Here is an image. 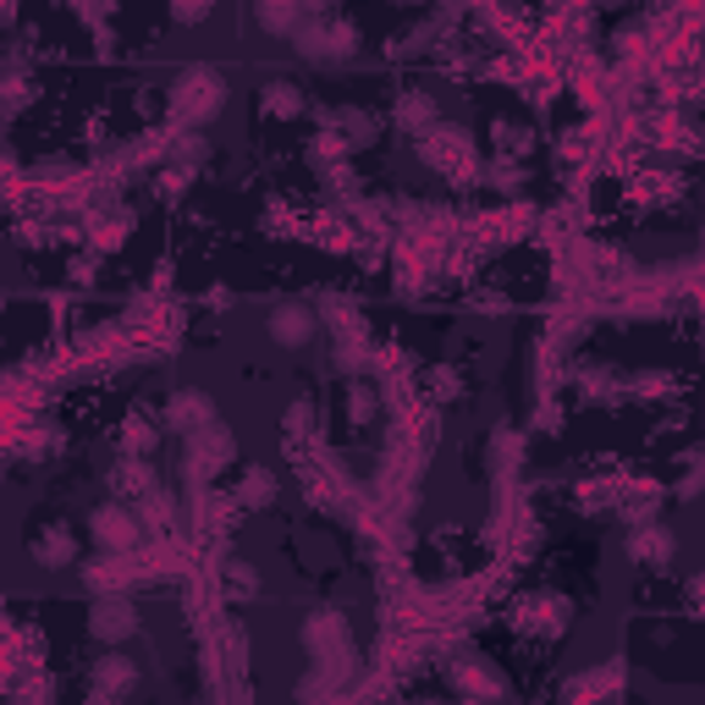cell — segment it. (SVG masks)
<instances>
[{"label": "cell", "mask_w": 705, "mask_h": 705, "mask_svg": "<svg viewBox=\"0 0 705 705\" xmlns=\"http://www.w3.org/2000/svg\"><path fill=\"white\" fill-rule=\"evenodd\" d=\"M314 331H320V320H314V309H303V303H282V309L271 314V336H276L282 348H309Z\"/></svg>", "instance_id": "8992f818"}, {"label": "cell", "mask_w": 705, "mask_h": 705, "mask_svg": "<svg viewBox=\"0 0 705 705\" xmlns=\"http://www.w3.org/2000/svg\"><path fill=\"white\" fill-rule=\"evenodd\" d=\"M392 117H397V133L424 139V133L435 128V100H430V94H403V100L392 105Z\"/></svg>", "instance_id": "9c48e42d"}, {"label": "cell", "mask_w": 705, "mask_h": 705, "mask_svg": "<svg viewBox=\"0 0 705 705\" xmlns=\"http://www.w3.org/2000/svg\"><path fill=\"white\" fill-rule=\"evenodd\" d=\"M210 420H215V409H210V397H199V392H177V397L165 403V424H171L177 435H193V430H204Z\"/></svg>", "instance_id": "52a82bcc"}, {"label": "cell", "mask_w": 705, "mask_h": 705, "mask_svg": "<svg viewBox=\"0 0 705 705\" xmlns=\"http://www.w3.org/2000/svg\"><path fill=\"white\" fill-rule=\"evenodd\" d=\"M33 557H39L44 567L72 563V535H67V530H50V535H39V541H33Z\"/></svg>", "instance_id": "9a60e30c"}, {"label": "cell", "mask_w": 705, "mask_h": 705, "mask_svg": "<svg viewBox=\"0 0 705 705\" xmlns=\"http://www.w3.org/2000/svg\"><path fill=\"white\" fill-rule=\"evenodd\" d=\"M122 446H128L133 457H149V452H154V424L143 420V414H128V424H122Z\"/></svg>", "instance_id": "2e32d148"}, {"label": "cell", "mask_w": 705, "mask_h": 705, "mask_svg": "<svg viewBox=\"0 0 705 705\" xmlns=\"http://www.w3.org/2000/svg\"><path fill=\"white\" fill-rule=\"evenodd\" d=\"M254 17H260V28H271V33H292V28L303 22V0H260Z\"/></svg>", "instance_id": "7c38bea8"}, {"label": "cell", "mask_w": 705, "mask_h": 705, "mask_svg": "<svg viewBox=\"0 0 705 705\" xmlns=\"http://www.w3.org/2000/svg\"><path fill=\"white\" fill-rule=\"evenodd\" d=\"M215 105H221V78L204 72V67H193V72L182 78V89H177V111H182V117H210Z\"/></svg>", "instance_id": "5b68a950"}, {"label": "cell", "mask_w": 705, "mask_h": 705, "mask_svg": "<svg viewBox=\"0 0 705 705\" xmlns=\"http://www.w3.org/2000/svg\"><path fill=\"white\" fill-rule=\"evenodd\" d=\"M22 100H28V83H22L17 72H6V78H0V117H6V111H17Z\"/></svg>", "instance_id": "ffe728a7"}, {"label": "cell", "mask_w": 705, "mask_h": 705, "mask_svg": "<svg viewBox=\"0 0 705 705\" xmlns=\"http://www.w3.org/2000/svg\"><path fill=\"white\" fill-rule=\"evenodd\" d=\"M177 17H182V22H199V17H204V0H182Z\"/></svg>", "instance_id": "44dd1931"}, {"label": "cell", "mask_w": 705, "mask_h": 705, "mask_svg": "<svg viewBox=\"0 0 705 705\" xmlns=\"http://www.w3.org/2000/svg\"><path fill=\"white\" fill-rule=\"evenodd\" d=\"M634 557L651 563V567H667L673 563V535H667L662 524H639V530H634Z\"/></svg>", "instance_id": "30bf717a"}, {"label": "cell", "mask_w": 705, "mask_h": 705, "mask_svg": "<svg viewBox=\"0 0 705 705\" xmlns=\"http://www.w3.org/2000/svg\"><path fill=\"white\" fill-rule=\"evenodd\" d=\"M94 689H100V695L133 689V662H128V656H105V662L94 667Z\"/></svg>", "instance_id": "4fadbf2b"}, {"label": "cell", "mask_w": 705, "mask_h": 705, "mask_svg": "<svg viewBox=\"0 0 705 705\" xmlns=\"http://www.w3.org/2000/svg\"><path fill=\"white\" fill-rule=\"evenodd\" d=\"M260 111H265V117H303V94H298L292 83H271V89L260 94Z\"/></svg>", "instance_id": "5bb4252c"}, {"label": "cell", "mask_w": 705, "mask_h": 705, "mask_svg": "<svg viewBox=\"0 0 705 705\" xmlns=\"http://www.w3.org/2000/svg\"><path fill=\"white\" fill-rule=\"evenodd\" d=\"M331 128H336V139L348 143V149H364V143H375V133H381L370 111H336Z\"/></svg>", "instance_id": "8fae6325"}, {"label": "cell", "mask_w": 705, "mask_h": 705, "mask_svg": "<svg viewBox=\"0 0 705 705\" xmlns=\"http://www.w3.org/2000/svg\"><path fill=\"white\" fill-rule=\"evenodd\" d=\"M303 645L320 656V667H342L348 662V623L336 612H314L303 623Z\"/></svg>", "instance_id": "3957f363"}, {"label": "cell", "mask_w": 705, "mask_h": 705, "mask_svg": "<svg viewBox=\"0 0 705 705\" xmlns=\"http://www.w3.org/2000/svg\"><path fill=\"white\" fill-rule=\"evenodd\" d=\"M204 154H210V143L199 139V133H177V143H171V160H177L182 171H188V165H199Z\"/></svg>", "instance_id": "e0dca14e"}, {"label": "cell", "mask_w": 705, "mask_h": 705, "mask_svg": "<svg viewBox=\"0 0 705 705\" xmlns=\"http://www.w3.org/2000/svg\"><path fill=\"white\" fill-rule=\"evenodd\" d=\"M271 485H276V480H271L265 469H254V474L243 480V491H238V502H243V507H260V502H271Z\"/></svg>", "instance_id": "ac0fdd59"}, {"label": "cell", "mask_w": 705, "mask_h": 705, "mask_svg": "<svg viewBox=\"0 0 705 705\" xmlns=\"http://www.w3.org/2000/svg\"><path fill=\"white\" fill-rule=\"evenodd\" d=\"M111 491H117V496H133V502L149 496V491H154V469H149V457H133V452H128V457L111 469Z\"/></svg>", "instance_id": "ba28073f"}, {"label": "cell", "mask_w": 705, "mask_h": 705, "mask_svg": "<svg viewBox=\"0 0 705 705\" xmlns=\"http://www.w3.org/2000/svg\"><path fill=\"white\" fill-rule=\"evenodd\" d=\"M292 39H298V56L325 61V67H336V61H348L359 50V28L342 22V17H331V11H314L309 22H298Z\"/></svg>", "instance_id": "6da1fadb"}, {"label": "cell", "mask_w": 705, "mask_h": 705, "mask_svg": "<svg viewBox=\"0 0 705 705\" xmlns=\"http://www.w3.org/2000/svg\"><path fill=\"white\" fill-rule=\"evenodd\" d=\"M139 513L133 507H122V502H105V507H94V518H89V535H94V546L100 552H133L139 546Z\"/></svg>", "instance_id": "7a4b0ae2"}, {"label": "cell", "mask_w": 705, "mask_h": 705, "mask_svg": "<svg viewBox=\"0 0 705 705\" xmlns=\"http://www.w3.org/2000/svg\"><path fill=\"white\" fill-rule=\"evenodd\" d=\"M133 628H139V612H133L128 595H100V601H94V612H89V634H94V639L117 645V639H128Z\"/></svg>", "instance_id": "277c9868"}, {"label": "cell", "mask_w": 705, "mask_h": 705, "mask_svg": "<svg viewBox=\"0 0 705 705\" xmlns=\"http://www.w3.org/2000/svg\"><path fill=\"white\" fill-rule=\"evenodd\" d=\"M348 420L353 424L375 420V392H370V386H348Z\"/></svg>", "instance_id": "d6986e66"}]
</instances>
